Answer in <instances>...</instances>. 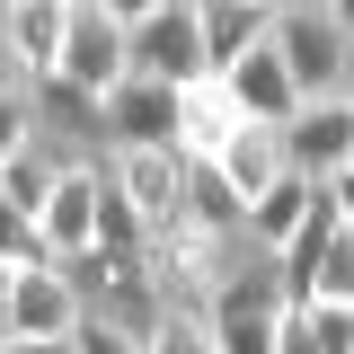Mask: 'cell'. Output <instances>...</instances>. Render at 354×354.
Returning a JSON list of instances; mask_svg holds the SVG:
<instances>
[{"mask_svg":"<svg viewBox=\"0 0 354 354\" xmlns=\"http://www.w3.org/2000/svg\"><path fill=\"white\" fill-rule=\"evenodd\" d=\"M195 328H204V346H213V354H274V346H283V328H292L274 257L230 239V257H221L213 292H204V310H195Z\"/></svg>","mask_w":354,"mask_h":354,"instance_id":"6da1fadb","label":"cell"},{"mask_svg":"<svg viewBox=\"0 0 354 354\" xmlns=\"http://www.w3.org/2000/svg\"><path fill=\"white\" fill-rule=\"evenodd\" d=\"M266 53L283 62V80L301 106H328V97H354V27L337 0H283L266 18Z\"/></svg>","mask_w":354,"mask_h":354,"instance_id":"7a4b0ae2","label":"cell"},{"mask_svg":"<svg viewBox=\"0 0 354 354\" xmlns=\"http://www.w3.org/2000/svg\"><path fill=\"white\" fill-rule=\"evenodd\" d=\"M124 18V62L151 88H195L204 80V44H195V0H106Z\"/></svg>","mask_w":354,"mask_h":354,"instance_id":"3957f363","label":"cell"},{"mask_svg":"<svg viewBox=\"0 0 354 354\" xmlns=\"http://www.w3.org/2000/svg\"><path fill=\"white\" fill-rule=\"evenodd\" d=\"M53 80L80 88V97H97V106L133 80V62H124V18H115L106 0H62V62H53Z\"/></svg>","mask_w":354,"mask_h":354,"instance_id":"277c9868","label":"cell"},{"mask_svg":"<svg viewBox=\"0 0 354 354\" xmlns=\"http://www.w3.org/2000/svg\"><path fill=\"white\" fill-rule=\"evenodd\" d=\"M274 142H283V177H301V186H337V177H354V97L292 106Z\"/></svg>","mask_w":354,"mask_h":354,"instance_id":"5b68a950","label":"cell"},{"mask_svg":"<svg viewBox=\"0 0 354 354\" xmlns=\"http://www.w3.org/2000/svg\"><path fill=\"white\" fill-rule=\"evenodd\" d=\"M18 97H27V133H36L62 169L106 160V106L97 97H80V88H62V80H36V88H18Z\"/></svg>","mask_w":354,"mask_h":354,"instance_id":"8992f818","label":"cell"},{"mask_svg":"<svg viewBox=\"0 0 354 354\" xmlns=\"http://www.w3.org/2000/svg\"><path fill=\"white\" fill-rule=\"evenodd\" d=\"M80 328V292L62 266H18L0 292V337H71Z\"/></svg>","mask_w":354,"mask_h":354,"instance_id":"52a82bcc","label":"cell"},{"mask_svg":"<svg viewBox=\"0 0 354 354\" xmlns=\"http://www.w3.org/2000/svg\"><path fill=\"white\" fill-rule=\"evenodd\" d=\"M88 239H97V160H88V169H62V177H53V195H44V213H36L44 266H80Z\"/></svg>","mask_w":354,"mask_h":354,"instance_id":"ba28073f","label":"cell"},{"mask_svg":"<svg viewBox=\"0 0 354 354\" xmlns=\"http://www.w3.org/2000/svg\"><path fill=\"white\" fill-rule=\"evenodd\" d=\"M106 186L124 195V213L142 221V239L177 230V151H106Z\"/></svg>","mask_w":354,"mask_h":354,"instance_id":"9c48e42d","label":"cell"},{"mask_svg":"<svg viewBox=\"0 0 354 354\" xmlns=\"http://www.w3.org/2000/svg\"><path fill=\"white\" fill-rule=\"evenodd\" d=\"M266 18H274V0H195V44H204V80L239 71V62L257 53V44H266Z\"/></svg>","mask_w":354,"mask_h":354,"instance_id":"30bf717a","label":"cell"},{"mask_svg":"<svg viewBox=\"0 0 354 354\" xmlns=\"http://www.w3.org/2000/svg\"><path fill=\"white\" fill-rule=\"evenodd\" d=\"M106 151H177V88L124 80L106 97Z\"/></svg>","mask_w":354,"mask_h":354,"instance_id":"8fae6325","label":"cell"},{"mask_svg":"<svg viewBox=\"0 0 354 354\" xmlns=\"http://www.w3.org/2000/svg\"><path fill=\"white\" fill-rule=\"evenodd\" d=\"M0 44H9L18 88L53 80V62H62V0H9L0 9Z\"/></svg>","mask_w":354,"mask_h":354,"instance_id":"7c38bea8","label":"cell"},{"mask_svg":"<svg viewBox=\"0 0 354 354\" xmlns=\"http://www.w3.org/2000/svg\"><path fill=\"white\" fill-rule=\"evenodd\" d=\"M177 230L239 239V195L221 186V169H213V160H177Z\"/></svg>","mask_w":354,"mask_h":354,"instance_id":"4fadbf2b","label":"cell"},{"mask_svg":"<svg viewBox=\"0 0 354 354\" xmlns=\"http://www.w3.org/2000/svg\"><path fill=\"white\" fill-rule=\"evenodd\" d=\"M213 169H221V186L239 195V213H248V204H257L266 186L283 177V142H274L266 124H239V133H230V142L213 151Z\"/></svg>","mask_w":354,"mask_h":354,"instance_id":"5bb4252c","label":"cell"},{"mask_svg":"<svg viewBox=\"0 0 354 354\" xmlns=\"http://www.w3.org/2000/svg\"><path fill=\"white\" fill-rule=\"evenodd\" d=\"M239 133V115H230V97H221V80H195L177 88V160H213L221 142Z\"/></svg>","mask_w":354,"mask_h":354,"instance_id":"9a60e30c","label":"cell"},{"mask_svg":"<svg viewBox=\"0 0 354 354\" xmlns=\"http://www.w3.org/2000/svg\"><path fill=\"white\" fill-rule=\"evenodd\" d=\"M301 213H310V186H301V177H274L257 204L239 213V248H266V257H274V248L301 230Z\"/></svg>","mask_w":354,"mask_h":354,"instance_id":"2e32d148","label":"cell"},{"mask_svg":"<svg viewBox=\"0 0 354 354\" xmlns=\"http://www.w3.org/2000/svg\"><path fill=\"white\" fill-rule=\"evenodd\" d=\"M53 177H62V160H53L36 133H27V142L0 160V204H9L18 221H36V213H44V195H53Z\"/></svg>","mask_w":354,"mask_h":354,"instance_id":"e0dca14e","label":"cell"},{"mask_svg":"<svg viewBox=\"0 0 354 354\" xmlns=\"http://www.w3.org/2000/svg\"><path fill=\"white\" fill-rule=\"evenodd\" d=\"M292 328H301L310 354H354V301H310V310H292Z\"/></svg>","mask_w":354,"mask_h":354,"instance_id":"ac0fdd59","label":"cell"},{"mask_svg":"<svg viewBox=\"0 0 354 354\" xmlns=\"http://www.w3.org/2000/svg\"><path fill=\"white\" fill-rule=\"evenodd\" d=\"M0 266L18 274V266H44V248H36V221H18L9 204H0Z\"/></svg>","mask_w":354,"mask_h":354,"instance_id":"d6986e66","label":"cell"},{"mask_svg":"<svg viewBox=\"0 0 354 354\" xmlns=\"http://www.w3.org/2000/svg\"><path fill=\"white\" fill-rule=\"evenodd\" d=\"M151 354H213V346H204L195 310H169V319H160V337H151Z\"/></svg>","mask_w":354,"mask_h":354,"instance_id":"ffe728a7","label":"cell"},{"mask_svg":"<svg viewBox=\"0 0 354 354\" xmlns=\"http://www.w3.org/2000/svg\"><path fill=\"white\" fill-rule=\"evenodd\" d=\"M71 354H151V346H133V337H115V328L80 319V328H71Z\"/></svg>","mask_w":354,"mask_h":354,"instance_id":"44dd1931","label":"cell"},{"mask_svg":"<svg viewBox=\"0 0 354 354\" xmlns=\"http://www.w3.org/2000/svg\"><path fill=\"white\" fill-rule=\"evenodd\" d=\"M18 142H27V97H18V88H0V160H9Z\"/></svg>","mask_w":354,"mask_h":354,"instance_id":"7402d4cb","label":"cell"},{"mask_svg":"<svg viewBox=\"0 0 354 354\" xmlns=\"http://www.w3.org/2000/svg\"><path fill=\"white\" fill-rule=\"evenodd\" d=\"M0 354H71V337H0Z\"/></svg>","mask_w":354,"mask_h":354,"instance_id":"603a6c76","label":"cell"},{"mask_svg":"<svg viewBox=\"0 0 354 354\" xmlns=\"http://www.w3.org/2000/svg\"><path fill=\"white\" fill-rule=\"evenodd\" d=\"M0 88H18V71H9V44H0Z\"/></svg>","mask_w":354,"mask_h":354,"instance_id":"cb8c5ba5","label":"cell"},{"mask_svg":"<svg viewBox=\"0 0 354 354\" xmlns=\"http://www.w3.org/2000/svg\"><path fill=\"white\" fill-rule=\"evenodd\" d=\"M0 292H9V266H0Z\"/></svg>","mask_w":354,"mask_h":354,"instance_id":"d4e9b609","label":"cell"}]
</instances>
